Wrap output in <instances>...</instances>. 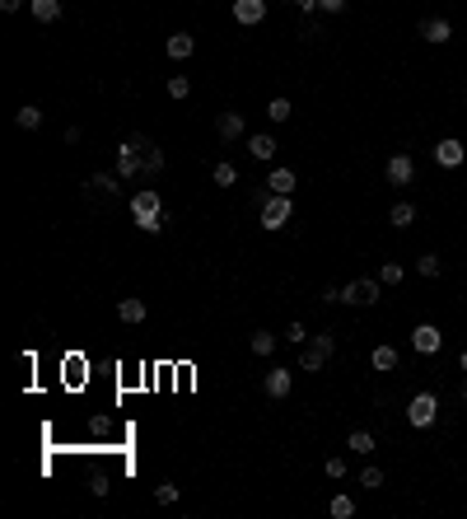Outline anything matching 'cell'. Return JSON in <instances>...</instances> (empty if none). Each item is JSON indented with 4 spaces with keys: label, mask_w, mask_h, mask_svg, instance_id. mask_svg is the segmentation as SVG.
I'll return each mask as SVG.
<instances>
[{
    "label": "cell",
    "mask_w": 467,
    "mask_h": 519,
    "mask_svg": "<svg viewBox=\"0 0 467 519\" xmlns=\"http://www.w3.org/2000/svg\"><path fill=\"white\" fill-rule=\"evenodd\" d=\"M463 403H467V384H463Z\"/></svg>",
    "instance_id": "cell-41"
},
{
    "label": "cell",
    "mask_w": 467,
    "mask_h": 519,
    "mask_svg": "<svg viewBox=\"0 0 467 519\" xmlns=\"http://www.w3.org/2000/svg\"><path fill=\"white\" fill-rule=\"evenodd\" d=\"M155 501H159V506H173V501H178V482H159L155 486Z\"/></svg>",
    "instance_id": "cell-32"
},
{
    "label": "cell",
    "mask_w": 467,
    "mask_h": 519,
    "mask_svg": "<svg viewBox=\"0 0 467 519\" xmlns=\"http://www.w3.org/2000/svg\"><path fill=\"white\" fill-rule=\"evenodd\" d=\"M323 468H327V477H332V482H336V477H346V459H341V454H332Z\"/></svg>",
    "instance_id": "cell-34"
},
{
    "label": "cell",
    "mask_w": 467,
    "mask_h": 519,
    "mask_svg": "<svg viewBox=\"0 0 467 519\" xmlns=\"http://www.w3.org/2000/svg\"><path fill=\"white\" fill-rule=\"evenodd\" d=\"M215 136H220L224 146L243 141V113H220V117H215Z\"/></svg>",
    "instance_id": "cell-10"
},
{
    "label": "cell",
    "mask_w": 467,
    "mask_h": 519,
    "mask_svg": "<svg viewBox=\"0 0 467 519\" xmlns=\"http://www.w3.org/2000/svg\"><path fill=\"white\" fill-rule=\"evenodd\" d=\"M285 337H290V346H304V342H309V327H304V323H290Z\"/></svg>",
    "instance_id": "cell-35"
},
{
    "label": "cell",
    "mask_w": 467,
    "mask_h": 519,
    "mask_svg": "<svg viewBox=\"0 0 467 519\" xmlns=\"http://www.w3.org/2000/svg\"><path fill=\"white\" fill-rule=\"evenodd\" d=\"M323 365H327V351H318V346L309 342V346L300 351V370H323Z\"/></svg>",
    "instance_id": "cell-21"
},
{
    "label": "cell",
    "mask_w": 467,
    "mask_h": 519,
    "mask_svg": "<svg viewBox=\"0 0 467 519\" xmlns=\"http://www.w3.org/2000/svg\"><path fill=\"white\" fill-rule=\"evenodd\" d=\"M145 146H150V141H145V136H131V141H122V146H117V173H122V178H136V173L145 169Z\"/></svg>",
    "instance_id": "cell-3"
},
{
    "label": "cell",
    "mask_w": 467,
    "mask_h": 519,
    "mask_svg": "<svg viewBox=\"0 0 467 519\" xmlns=\"http://www.w3.org/2000/svg\"><path fill=\"white\" fill-rule=\"evenodd\" d=\"M402 276H407L402 262H383V267H378V281H383V285H402Z\"/></svg>",
    "instance_id": "cell-28"
},
{
    "label": "cell",
    "mask_w": 467,
    "mask_h": 519,
    "mask_svg": "<svg viewBox=\"0 0 467 519\" xmlns=\"http://www.w3.org/2000/svg\"><path fill=\"white\" fill-rule=\"evenodd\" d=\"M313 346H318V351H327V356H332V351H336V337H332V332H318V337H313Z\"/></svg>",
    "instance_id": "cell-36"
},
{
    "label": "cell",
    "mask_w": 467,
    "mask_h": 519,
    "mask_svg": "<svg viewBox=\"0 0 467 519\" xmlns=\"http://www.w3.org/2000/svg\"><path fill=\"white\" fill-rule=\"evenodd\" d=\"M0 10H5V14H14V10H23V0H0Z\"/></svg>",
    "instance_id": "cell-38"
},
{
    "label": "cell",
    "mask_w": 467,
    "mask_h": 519,
    "mask_svg": "<svg viewBox=\"0 0 467 519\" xmlns=\"http://www.w3.org/2000/svg\"><path fill=\"white\" fill-rule=\"evenodd\" d=\"M463 159H467V150H463V141H454V136H444V141L434 146V164H439V169H458Z\"/></svg>",
    "instance_id": "cell-8"
},
{
    "label": "cell",
    "mask_w": 467,
    "mask_h": 519,
    "mask_svg": "<svg viewBox=\"0 0 467 519\" xmlns=\"http://www.w3.org/2000/svg\"><path fill=\"white\" fill-rule=\"evenodd\" d=\"M290 113H295V108H290V99H271L267 103V117H271V122H290Z\"/></svg>",
    "instance_id": "cell-31"
},
{
    "label": "cell",
    "mask_w": 467,
    "mask_h": 519,
    "mask_svg": "<svg viewBox=\"0 0 467 519\" xmlns=\"http://www.w3.org/2000/svg\"><path fill=\"white\" fill-rule=\"evenodd\" d=\"M234 19L243 23V28L262 23V19H267V0H234Z\"/></svg>",
    "instance_id": "cell-11"
},
{
    "label": "cell",
    "mask_w": 467,
    "mask_h": 519,
    "mask_svg": "<svg viewBox=\"0 0 467 519\" xmlns=\"http://www.w3.org/2000/svg\"><path fill=\"white\" fill-rule=\"evenodd\" d=\"M369 365H374L378 374L397 370V351H392V346H374V356H369Z\"/></svg>",
    "instance_id": "cell-19"
},
{
    "label": "cell",
    "mask_w": 467,
    "mask_h": 519,
    "mask_svg": "<svg viewBox=\"0 0 467 519\" xmlns=\"http://www.w3.org/2000/svg\"><path fill=\"white\" fill-rule=\"evenodd\" d=\"M262 388H267V398H290V388H295V374H290L285 365H276V370H267Z\"/></svg>",
    "instance_id": "cell-9"
},
{
    "label": "cell",
    "mask_w": 467,
    "mask_h": 519,
    "mask_svg": "<svg viewBox=\"0 0 467 519\" xmlns=\"http://www.w3.org/2000/svg\"><path fill=\"white\" fill-rule=\"evenodd\" d=\"M131 215H136V225H141L145 234H159V229H164V202H159L155 187H141V192L131 197Z\"/></svg>",
    "instance_id": "cell-1"
},
{
    "label": "cell",
    "mask_w": 467,
    "mask_h": 519,
    "mask_svg": "<svg viewBox=\"0 0 467 519\" xmlns=\"http://www.w3.org/2000/svg\"><path fill=\"white\" fill-rule=\"evenodd\" d=\"M271 351H276V337H271L267 327H257L253 332V356H271Z\"/></svg>",
    "instance_id": "cell-25"
},
{
    "label": "cell",
    "mask_w": 467,
    "mask_h": 519,
    "mask_svg": "<svg viewBox=\"0 0 467 519\" xmlns=\"http://www.w3.org/2000/svg\"><path fill=\"white\" fill-rule=\"evenodd\" d=\"M215 182H220V187H234V182H238V169H234L229 159H220V164H215Z\"/></svg>",
    "instance_id": "cell-30"
},
{
    "label": "cell",
    "mask_w": 467,
    "mask_h": 519,
    "mask_svg": "<svg viewBox=\"0 0 467 519\" xmlns=\"http://www.w3.org/2000/svg\"><path fill=\"white\" fill-rule=\"evenodd\" d=\"M318 10H323V14H341L346 0H318Z\"/></svg>",
    "instance_id": "cell-37"
},
{
    "label": "cell",
    "mask_w": 467,
    "mask_h": 519,
    "mask_svg": "<svg viewBox=\"0 0 467 519\" xmlns=\"http://www.w3.org/2000/svg\"><path fill=\"white\" fill-rule=\"evenodd\" d=\"M360 486H365V491H378V486H383V468L365 463V468H360Z\"/></svg>",
    "instance_id": "cell-26"
},
{
    "label": "cell",
    "mask_w": 467,
    "mask_h": 519,
    "mask_svg": "<svg viewBox=\"0 0 467 519\" xmlns=\"http://www.w3.org/2000/svg\"><path fill=\"white\" fill-rule=\"evenodd\" d=\"M14 126H19V131H38V126H43V108H38V103H23L19 113H14Z\"/></svg>",
    "instance_id": "cell-16"
},
{
    "label": "cell",
    "mask_w": 467,
    "mask_h": 519,
    "mask_svg": "<svg viewBox=\"0 0 467 519\" xmlns=\"http://www.w3.org/2000/svg\"><path fill=\"white\" fill-rule=\"evenodd\" d=\"M28 14L38 23H52V19H61V0H28Z\"/></svg>",
    "instance_id": "cell-17"
},
{
    "label": "cell",
    "mask_w": 467,
    "mask_h": 519,
    "mask_svg": "<svg viewBox=\"0 0 467 519\" xmlns=\"http://www.w3.org/2000/svg\"><path fill=\"white\" fill-rule=\"evenodd\" d=\"M117 178H122V173H94V178H89V187H103V192H117Z\"/></svg>",
    "instance_id": "cell-33"
},
{
    "label": "cell",
    "mask_w": 467,
    "mask_h": 519,
    "mask_svg": "<svg viewBox=\"0 0 467 519\" xmlns=\"http://www.w3.org/2000/svg\"><path fill=\"white\" fill-rule=\"evenodd\" d=\"M378 285H383V281H378V276H360V281H351V285H341V305H378Z\"/></svg>",
    "instance_id": "cell-4"
},
{
    "label": "cell",
    "mask_w": 467,
    "mask_h": 519,
    "mask_svg": "<svg viewBox=\"0 0 467 519\" xmlns=\"http://www.w3.org/2000/svg\"><path fill=\"white\" fill-rule=\"evenodd\" d=\"M439 267H444V262H439V253H425V258H416V271H421V276H439Z\"/></svg>",
    "instance_id": "cell-29"
},
{
    "label": "cell",
    "mask_w": 467,
    "mask_h": 519,
    "mask_svg": "<svg viewBox=\"0 0 467 519\" xmlns=\"http://www.w3.org/2000/svg\"><path fill=\"white\" fill-rule=\"evenodd\" d=\"M388 220H392V225H397V229H407V225H412V220H416V206H412V202H392Z\"/></svg>",
    "instance_id": "cell-22"
},
{
    "label": "cell",
    "mask_w": 467,
    "mask_h": 519,
    "mask_svg": "<svg viewBox=\"0 0 467 519\" xmlns=\"http://www.w3.org/2000/svg\"><path fill=\"white\" fill-rule=\"evenodd\" d=\"M421 38L425 43H449L454 38V23L449 19H421Z\"/></svg>",
    "instance_id": "cell-13"
},
{
    "label": "cell",
    "mask_w": 467,
    "mask_h": 519,
    "mask_svg": "<svg viewBox=\"0 0 467 519\" xmlns=\"http://www.w3.org/2000/svg\"><path fill=\"white\" fill-rule=\"evenodd\" d=\"M117 318H122V323H145L150 309H145V300H122V305H117Z\"/></svg>",
    "instance_id": "cell-18"
},
{
    "label": "cell",
    "mask_w": 467,
    "mask_h": 519,
    "mask_svg": "<svg viewBox=\"0 0 467 519\" xmlns=\"http://www.w3.org/2000/svg\"><path fill=\"white\" fill-rule=\"evenodd\" d=\"M412 346L421 351V356H439V346H444V332L434 323H416L412 327Z\"/></svg>",
    "instance_id": "cell-6"
},
{
    "label": "cell",
    "mask_w": 467,
    "mask_h": 519,
    "mask_svg": "<svg viewBox=\"0 0 467 519\" xmlns=\"http://www.w3.org/2000/svg\"><path fill=\"white\" fill-rule=\"evenodd\" d=\"M383 173H388L392 187H407V182L416 178V159L407 155V150H402V155H392V159H388V169H383Z\"/></svg>",
    "instance_id": "cell-7"
},
{
    "label": "cell",
    "mask_w": 467,
    "mask_h": 519,
    "mask_svg": "<svg viewBox=\"0 0 467 519\" xmlns=\"http://www.w3.org/2000/svg\"><path fill=\"white\" fill-rule=\"evenodd\" d=\"M458 365H463V374H467V346H463V356H458Z\"/></svg>",
    "instance_id": "cell-40"
},
{
    "label": "cell",
    "mask_w": 467,
    "mask_h": 519,
    "mask_svg": "<svg viewBox=\"0 0 467 519\" xmlns=\"http://www.w3.org/2000/svg\"><path fill=\"white\" fill-rule=\"evenodd\" d=\"M327 515H332V519H351V515H356V501L346 496V491H336V496L327 501Z\"/></svg>",
    "instance_id": "cell-20"
},
{
    "label": "cell",
    "mask_w": 467,
    "mask_h": 519,
    "mask_svg": "<svg viewBox=\"0 0 467 519\" xmlns=\"http://www.w3.org/2000/svg\"><path fill=\"white\" fill-rule=\"evenodd\" d=\"M346 449H356L360 459H365V454H374V435H369V430H351V440H346Z\"/></svg>",
    "instance_id": "cell-23"
},
{
    "label": "cell",
    "mask_w": 467,
    "mask_h": 519,
    "mask_svg": "<svg viewBox=\"0 0 467 519\" xmlns=\"http://www.w3.org/2000/svg\"><path fill=\"white\" fill-rule=\"evenodd\" d=\"M248 150H253V159H276V136H267V131H257V136H248Z\"/></svg>",
    "instance_id": "cell-14"
},
{
    "label": "cell",
    "mask_w": 467,
    "mask_h": 519,
    "mask_svg": "<svg viewBox=\"0 0 467 519\" xmlns=\"http://www.w3.org/2000/svg\"><path fill=\"white\" fill-rule=\"evenodd\" d=\"M295 169H271V178H267V187L271 192H280V197H295Z\"/></svg>",
    "instance_id": "cell-15"
},
{
    "label": "cell",
    "mask_w": 467,
    "mask_h": 519,
    "mask_svg": "<svg viewBox=\"0 0 467 519\" xmlns=\"http://www.w3.org/2000/svg\"><path fill=\"white\" fill-rule=\"evenodd\" d=\"M295 5H300V10H318V0H295Z\"/></svg>",
    "instance_id": "cell-39"
},
{
    "label": "cell",
    "mask_w": 467,
    "mask_h": 519,
    "mask_svg": "<svg viewBox=\"0 0 467 519\" xmlns=\"http://www.w3.org/2000/svg\"><path fill=\"white\" fill-rule=\"evenodd\" d=\"M164 52H168L173 61H187L192 52H197V38H192V33H182V28H178V33H173V38L164 43Z\"/></svg>",
    "instance_id": "cell-12"
},
{
    "label": "cell",
    "mask_w": 467,
    "mask_h": 519,
    "mask_svg": "<svg viewBox=\"0 0 467 519\" xmlns=\"http://www.w3.org/2000/svg\"><path fill=\"white\" fill-rule=\"evenodd\" d=\"M145 173H150V178H155V173H164V150H159L155 141L145 146Z\"/></svg>",
    "instance_id": "cell-24"
},
{
    "label": "cell",
    "mask_w": 467,
    "mask_h": 519,
    "mask_svg": "<svg viewBox=\"0 0 467 519\" xmlns=\"http://www.w3.org/2000/svg\"><path fill=\"white\" fill-rule=\"evenodd\" d=\"M434 417H439V398H434V393H416L412 403H407V421H412L416 430L434 426Z\"/></svg>",
    "instance_id": "cell-5"
},
{
    "label": "cell",
    "mask_w": 467,
    "mask_h": 519,
    "mask_svg": "<svg viewBox=\"0 0 467 519\" xmlns=\"http://www.w3.org/2000/svg\"><path fill=\"white\" fill-rule=\"evenodd\" d=\"M290 215H295V202L290 197H280V192H267V202H262V229H285L290 225Z\"/></svg>",
    "instance_id": "cell-2"
},
{
    "label": "cell",
    "mask_w": 467,
    "mask_h": 519,
    "mask_svg": "<svg viewBox=\"0 0 467 519\" xmlns=\"http://www.w3.org/2000/svg\"><path fill=\"white\" fill-rule=\"evenodd\" d=\"M187 94H192V80L187 75H168V99H187Z\"/></svg>",
    "instance_id": "cell-27"
}]
</instances>
